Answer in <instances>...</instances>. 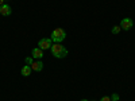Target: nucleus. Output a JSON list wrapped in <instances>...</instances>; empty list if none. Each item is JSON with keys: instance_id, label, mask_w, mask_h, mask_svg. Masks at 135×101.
<instances>
[{"instance_id": "obj_1", "label": "nucleus", "mask_w": 135, "mask_h": 101, "mask_svg": "<svg viewBox=\"0 0 135 101\" xmlns=\"http://www.w3.org/2000/svg\"><path fill=\"white\" fill-rule=\"evenodd\" d=\"M50 50H51L53 57H55V58H65L66 55H68V53H69V51H68V49L64 47L61 43H54V44H51Z\"/></svg>"}, {"instance_id": "obj_2", "label": "nucleus", "mask_w": 135, "mask_h": 101, "mask_svg": "<svg viewBox=\"0 0 135 101\" xmlns=\"http://www.w3.org/2000/svg\"><path fill=\"white\" fill-rule=\"evenodd\" d=\"M65 38H66V32H65L62 28H55V30H53L51 35H50V39H51L54 43H61Z\"/></svg>"}, {"instance_id": "obj_3", "label": "nucleus", "mask_w": 135, "mask_h": 101, "mask_svg": "<svg viewBox=\"0 0 135 101\" xmlns=\"http://www.w3.org/2000/svg\"><path fill=\"white\" fill-rule=\"evenodd\" d=\"M132 26H134L132 19H130V18H124V19H122V23H120V28H122V30L128 31V30H131V28H132Z\"/></svg>"}, {"instance_id": "obj_4", "label": "nucleus", "mask_w": 135, "mask_h": 101, "mask_svg": "<svg viewBox=\"0 0 135 101\" xmlns=\"http://www.w3.org/2000/svg\"><path fill=\"white\" fill-rule=\"evenodd\" d=\"M51 42H53V41L49 39V38H43V39L38 41V47L42 49V50H47V49L51 47Z\"/></svg>"}, {"instance_id": "obj_5", "label": "nucleus", "mask_w": 135, "mask_h": 101, "mask_svg": "<svg viewBox=\"0 0 135 101\" xmlns=\"http://www.w3.org/2000/svg\"><path fill=\"white\" fill-rule=\"evenodd\" d=\"M11 14H12V9H11V7H9L8 4L0 6V15H3V16H9Z\"/></svg>"}, {"instance_id": "obj_6", "label": "nucleus", "mask_w": 135, "mask_h": 101, "mask_svg": "<svg viewBox=\"0 0 135 101\" xmlns=\"http://www.w3.org/2000/svg\"><path fill=\"white\" fill-rule=\"evenodd\" d=\"M31 55H32V58L41 59V58L43 57V50H42V49H39V47H35V49H32Z\"/></svg>"}, {"instance_id": "obj_7", "label": "nucleus", "mask_w": 135, "mask_h": 101, "mask_svg": "<svg viewBox=\"0 0 135 101\" xmlns=\"http://www.w3.org/2000/svg\"><path fill=\"white\" fill-rule=\"evenodd\" d=\"M31 69L32 70H35V72H41L42 69H43V62L42 61H34L32 63H31Z\"/></svg>"}, {"instance_id": "obj_8", "label": "nucleus", "mask_w": 135, "mask_h": 101, "mask_svg": "<svg viewBox=\"0 0 135 101\" xmlns=\"http://www.w3.org/2000/svg\"><path fill=\"white\" fill-rule=\"evenodd\" d=\"M31 72H32V69H31L30 65H25L23 67H22V75L23 77H28L31 74Z\"/></svg>"}, {"instance_id": "obj_9", "label": "nucleus", "mask_w": 135, "mask_h": 101, "mask_svg": "<svg viewBox=\"0 0 135 101\" xmlns=\"http://www.w3.org/2000/svg\"><path fill=\"white\" fill-rule=\"evenodd\" d=\"M120 30H122V28H120V26H114L111 31H112V34H119V32H120Z\"/></svg>"}, {"instance_id": "obj_10", "label": "nucleus", "mask_w": 135, "mask_h": 101, "mask_svg": "<svg viewBox=\"0 0 135 101\" xmlns=\"http://www.w3.org/2000/svg\"><path fill=\"white\" fill-rule=\"evenodd\" d=\"M25 62H26V65H30V66H31V63L34 62V59H32L31 57H27V58L25 59Z\"/></svg>"}, {"instance_id": "obj_11", "label": "nucleus", "mask_w": 135, "mask_h": 101, "mask_svg": "<svg viewBox=\"0 0 135 101\" xmlns=\"http://www.w3.org/2000/svg\"><path fill=\"white\" fill-rule=\"evenodd\" d=\"M111 101H119V94L114 93V94L111 96Z\"/></svg>"}, {"instance_id": "obj_12", "label": "nucleus", "mask_w": 135, "mask_h": 101, "mask_svg": "<svg viewBox=\"0 0 135 101\" xmlns=\"http://www.w3.org/2000/svg\"><path fill=\"white\" fill-rule=\"evenodd\" d=\"M100 101H111V97L104 96V97H101V98H100Z\"/></svg>"}, {"instance_id": "obj_13", "label": "nucleus", "mask_w": 135, "mask_h": 101, "mask_svg": "<svg viewBox=\"0 0 135 101\" xmlns=\"http://www.w3.org/2000/svg\"><path fill=\"white\" fill-rule=\"evenodd\" d=\"M3 4H6V0H0V6H3Z\"/></svg>"}, {"instance_id": "obj_14", "label": "nucleus", "mask_w": 135, "mask_h": 101, "mask_svg": "<svg viewBox=\"0 0 135 101\" xmlns=\"http://www.w3.org/2000/svg\"><path fill=\"white\" fill-rule=\"evenodd\" d=\"M81 101H88V100H85V98H84V100H81Z\"/></svg>"}]
</instances>
